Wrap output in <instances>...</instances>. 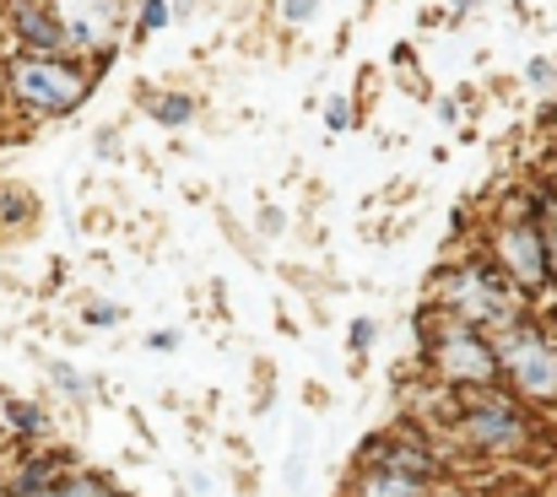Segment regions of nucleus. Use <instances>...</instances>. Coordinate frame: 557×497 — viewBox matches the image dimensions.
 Here are the masks:
<instances>
[{
  "instance_id": "nucleus-6",
  "label": "nucleus",
  "mask_w": 557,
  "mask_h": 497,
  "mask_svg": "<svg viewBox=\"0 0 557 497\" xmlns=\"http://www.w3.org/2000/svg\"><path fill=\"white\" fill-rule=\"evenodd\" d=\"M525 298H542L553 287L547 276V249H542V227L531 216V200L515 195V206H504V216L487 227V249H482Z\"/></svg>"
},
{
  "instance_id": "nucleus-14",
  "label": "nucleus",
  "mask_w": 557,
  "mask_h": 497,
  "mask_svg": "<svg viewBox=\"0 0 557 497\" xmlns=\"http://www.w3.org/2000/svg\"><path fill=\"white\" fill-rule=\"evenodd\" d=\"M54 497H125V493H114L103 476H92V471H71L60 487H54Z\"/></svg>"
},
{
  "instance_id": "nucleus-4",
  "label": "nucleus",
  "mask_w": 557,
  "mask_h": 497,
  "mask_svg": "<svg viewBox=\"0 0 557 497\" xmlns=\"http://www.w3.org/2000/svg\"><path fill=\"white\" fill-rule=\"evenodd\" d=\"M92 82H98V71L82 60H65V54H16L5 65V92L27 114H71L87 103Z\"/></svg>"
},
{
  "instance_id": "nucleus-8",
  "label": "nucleus",
  "mask_w": 557,
  "mask_h": 497,
  "mask_svg": "<svg viewBox=\"0 0 557 497\" xmlns=\"http://www.w3.org/2000/svg\"><path fill=\"white\" fill-rule=\"evenodd\" d=\"M49 11L60 16L65 27V44H71V60L87 54V60H103L114 49V22H120V0H49Z\"/></svg>"
},
{
  "instance_id": "nucleus-18",
  "label": "nucleus",
  "mask_w": 557,
  "mask_h": 497,
  "mask_svg": "<svg viewBox=\"0 0 557 497\" xmlns=\"http://www.w3.org/2000/svg\"><path fill=\"white\" fill-rule=\"evenodd\" d=\"M282 16L287 22H309L314 16V0H282Z\"/></svg>"
},
{
  "instance_id": "nucleus-17",
  "label": "nucleus",
  "mask_w": 557,
  "mask_h": 497,
  "mask_svg": "<svg viewBox=\"0 0 557 497\" xmlns=\"http://www.w3.org/2000/svg\"><path fill=\"white\" fill-rule=\"evenodd\" d=\"M325 120H331V131H347V125H352V109H347V98H336V103L325 109Z\"/></svg>"
},
{
  "instance_id": "nucleus-13",
  "label": "nucleus",
  "mask_w": 557,
  "mask_h": 497,
  "mask_svg": "<svg viewBox=\"0 0 557 497\" xmlns=\"http://www.w3.org/2000/svg\"><path fill=\"white\" fill-rule=\"evenodd\" d=\"M0 427L33 438V433H44V411H38V406H22V400H11V395H0Z\"/></svg>"
},
{
  "instance_id": "nucleus-1",
  "label": "nucleus",
  "mask_w": 557,
  "mask_h": 497,
  "mask_svg": "<svg viewBox=\"0 0 557 497\" xmlns=\"http://www.w3.org/2000/svg\"><path fill=\"white\" fill-rule=\"evenodd\" d=\"M449 433H455V444H466L482 460H531V455H542V444L553 449L536 411L520 406L515 395H498V384L493 389H455Z\"/></svg>"
},
{
  "instance_id": "nucleus-16",
  "label": "nucleus",
  "mask_w": 557,
  "mask_h": 497,
  "mask_svg": "<svg viewBox=\"0 0 557 497\" xmlns=\"http://www.w3.org/2000/svg\"><path fill=\"white\" fill-rule=\"evenodd\" d=\"M158 27H169V5L163 0H147L141 5V33H158Z\"/></svg>"
},
{
  "instance_id": "nucleus-5",
  "label": "nucleus",
  "mask_w": 557,
  "mask_h": 497,
  "mask_svg": "<svg viewBox=\"0 0 557 497\" xmlns=\"http://www.w3.org/2000/svg\"><path fill=\"white\" fill-rule=\"evenodd\" d=\"M493 357H498V378L515 389L520 406H557V340L531 320H515L509 331L487 335Z\"/></svg>"
},
{
  "instance_id": "nucleus-3",
  "label": "nucleus",
  "mask_w": 557,
  "mask_h": 497,
  "mask_svg": "<svg viewBox=\"0 0 557 497\" xmlns=\"http://www.w3.org/2000/svg\"><path fill=\"white\" fill-rule=\"evenodd\" d=\"M422 362H428L433 384H444V389H493L498 384L493 340L433 303L422 309Z\"/></svg>"
},
{
  "instance_id": "nucleus-9",
  "label": "nucleus",
  "mask_w": 557,
  "mask_h": 497,
  "mask_svg": "<svg viewBox=\"0 0 557 497\" xmlns=\"http://www.w3.org/2000/svg\"><path fill=\"white\" fill-rule=\"evenodd\" d=\"M5 16H11V33L27 54H71L65 27L49 11V0H5Z\"/></svg>"
},
{
  "instance_id": "nucleus-11",
  "label": "nucleus",
  "mask_w": 557,
  "mask_h": 497,
  "mask_svg": "<svg viewBox=\"0 0 557 497\" xmlns=\"http://www.w3.org/2000/svg\"><path fill=\"white\" fill-rule=\"evenodd\" d=\"M347 497H433V487L411 482V476H395V471H358Z\"/></svg>"
},
{
  "instance_id": "nucleus-2",
  "label": "nucleus",
  "mask_w": 557,
  "mask_h": 497,
  "mask_svg": "<svg viewBox=\"0 0 557 497\" xmlns=\"http://www.w3.org/2000/svg\"><path fill=\"white\" fill-rule=\"evenodd\" d=\"M428 303L444 309V314H455V320H466V325H476L482 335H498V331H509L515 320H525V303H531V298H525L487 254H471V260L444 265V271L433 276Z\"/></svg>"
},
{
  "instance_id": "nucleus-20",
  "label": "nucleus",
  "mask_w": 557,
  "mask_h": 497,
  "mask_svg": "<svg viewBox=\"0 0 557 497\" xmlns=\"http://www.w3.org/2000/svg\"><path fill=\"white\" fill-rule=\"evenodd\" d=\"M369 340H373V325H369V320H363V325H352V346H358V351H363Z\"/></svg>"
},
{
  "instance_id": "nucleus-12",
  "label": "nucleus",
  "mask_w": 557,
  "mask_h": 497,
  "mask_svg": "<svg viewBox=\"0 0 557 497\" xmlns=\"http://www.w3.org/2000/svg\"><path fill=\"white\" fill-rule=\"evenodd\" d=\"M531 216H536V227H542V249H547V276H553L557 287V189L553 184H536L531 195Z\"/></svg>"
},
{
  "instance_id": "nucleus-21",
  "label": "nucleus",
  "mask_w": 557,
  "mask_h": 497,
  "mask_svg": "<svg viewBox=\"0 0 557 497\" xmlns=\"http://www.w3.org/2000/svg\"><path fill=\"white\" fill-rule=\"evenodd\" d=\"M553 189H557V184H553Z\"/></svg>"
},
{
  "instance_id": "nucleus-7",
  "label": "nucleus",
  "mask_w": 557,
  "mask_h": 497,
  "mask_svg": "<svg viewBox=\"0 0 557 497\" xmlns=\"http://www.w3.org/2000/svg\"><path fill=\"white\" fill-rule=\"evenodd\" d=\"M358 471H395V476H411V482H444L449 476V460L417 433V427H395V433H379L358 449Z\"/></svg>"
},
{
  "instance_id": "nucleus-10",
  "label": "nucleus",
  "mask_w": 557,
  "mask_h": 497,
  "mask_svg": "<svg viewBox=\"0 0 557 497\" xmlns=\"http://www.w3.org/2000/svg\"><path fill=\"white\" fill-rule=\"evenodd\" d=\"M65 476H71L65 455H38V460H27V465L5 482V497H38V493H49V487H60Z\"/></svg>"
},
{
  "instance_id": "nucleus-15",
  "label": "nucleus",
  "mask_w": 557,
  "mask_h": 497,
  "mask_svg": "<svg viewBox=\"0 0 557 497\" xmlns=\"http://www.w3.org/2000/svg\"><path fill=\"white\" fill-rule=\"evenodd\" d=\"M152 114H158V125L180 131V125H189V114H195V98H185V92H163V98L152 103Z\"/></svg>"
},
{
  "instance_id": "nucleus-19",
  "label": "nucleus",
  "mask_w": 557,
  "mask_h": 497,
  "mask_svg": "<svg viewBox=\"0 0 557 497\" xmlns=\"http://www.w3.org/2000/svg\"><path fill=\"white\" fill-rule=\"evenodd\" d=\"M87 320H92V325H114V320H120V309H103V303H92V309H87Z\"/></svg>"
}]
</instances>
